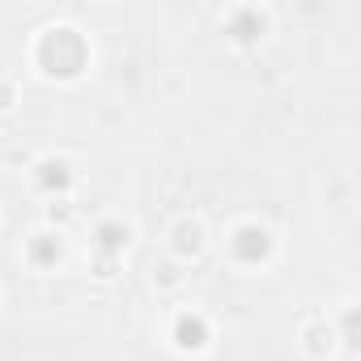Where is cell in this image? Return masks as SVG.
I'll return each instance as SVG.
<instances>
[{
    "mask_svg": "<svg viewBox=\"0 0 361 361\" xmlns=\"http://www.w3.org/2000/svg\"><path fill=\"white\" fill-rule=\"evenodd\" d=\"M30 64H35V73L43 77V81H81L85 73H90V64H94V47H90V39L77 30V26H64V22H56V26H43L39 35H35V43H30Z\"/></svg>",
    "mask_w": 361,
    "mask_h": 361,
    "instance_id": "cell-1",
    "label": "cell"
},
{
    "mask_svg": "<svg viewBox=\"0 0 361 361\" xmlns=\"http://www.w3.org/2000/svg\"><path fill=\"white\" fill-rule=\"evenodd\" d=\"M276 251H281V238H276V230H272L268 221H259V217L234 221L230 234H226V255H230L234 268L259 272V268H268V264L276 259Z\"/></svg>",
    "mask_w": 361,
    "mask_h": 361,
    "instance_id": "cell-2",
    "label": "cell"
},
{
    "mask_svg": "<svg viewBox=\"0 0 361 361\" xmlns=\"http://www.w3.org/2000/svg\"><path fill=\"white\" fill-rule=\"evenodd\" d=\"M166 336H170V348L183 353V357H200V353H209L213 340H217V336H213V319H209L204 310H196V306L174 310Z\"/></svg>",
    "mask_w": 361,
    "mask_h": 361,
    "instance_id": "cell-3",
    "label": "cell"
},
{
    "mask_svg": "<svg viewBox=\"0 0 361 361\" xmlns=\"http://www.w3.org/2000/svg\"><path fill=\"white\" fill-rule=\"evenodd\" d=\"M209 238H213V234H209L204 217L183 213V217H174V221H170V230H166V251H170V259H174L178 268H188V264L204 259Z\"/></svg>",
    "mask_w": 361,
    "mask_h": 361,
    "instance_id": "cell-4",
    "label": "cell"
},
{
    "mask_svg": "<svg viewBox=\"0 0 361 361\" xmlns=\"http://www.w3.org/2000/svg\"><path fill=\"white\" fill-rule=\"evenodd\" d=\"M268 26H272V13L268 9H259V5H234V9H226V18H221V30H226V39L234 43V47H259L264 39H268Z\"/></svg>",
    "mask_w": 361,
    "mask_h": 361,
    "instance_id": "cell-5",
    "label": "cell"
},
{
    "mask_svg": "<svg viewBox=\"0 0 361 361\" xmlns=\"http://www.w3.org/2000/svg\"><path fill=\"white\" fill-rule=\"evenodd\" d=\"M30 183L43 192V200L73 196V188H77V166H73L64 153H43V157L30 166Z\"/></svg>",
    "mask_w": 361,
    "mask_h": 361,
    "instance_id": "cell-6",
    "label": "cell"
},
{
    "mask_svg": "<svg viewBox=\"0 0 361 361\" xmlns=\"http://www.w3.org/2000/svg\"><path fill=\"white\" fill-rule=\"evenodd\" d=\"M22 259H26L35 272H56V268L68 259V238H64L60 230L39 226V230H30V238L22 243Z\"/></svg>",
    "mask_w": 361,
    "mask_h": 361,
    "instance_id": "cell-7",
    "label": "cell"
},
{
    "mask_svg": "<svg viewBox=\"0 0 361 361\" xmlns=\"http://www.w3.org/2000/svg\"><path fill=\"white\" fill-rule=\"evenodd\" d=\"M136 243V226L123 221V217H102L90 226V251L94 255H111V259H123Z\"/></svg>",
    "mask_w": 361,
    "mask_h": 361,
    "instance_id": "cell-8",
    "label": "cell"
},
{
    "mask_svg": "<svg viewBox=\"0 0 361 361\" xmlns=\"http://www.w3.org/2000/svg\"><path fill=\"white\" fill-rule=\"evenodd\" d=\"M298 348H302L306 357H314V361L336 357V348H340L336 323H331L327 314H310V319H302V327H298Z\"/></svg>",
    "mask_w": 361,
    "mask_h": 361,
    "instance_id": "cell-9",
    "label": "cell"
},
{
    "mask_svg": "<svg viewBox=\"0 0 361 361\" xmlns=\"http://www.w3.org/2000/svg\"><path fill=\"white\" fill-rule=\"evenodd\" d=\"M77 221V200L73 196H56V200H43V226L47 230H68Z\"/></svg>",
    "mask_w": 361,
    "mask_h": 361,
    "instance_id": "cell-10",
    "label": "cell"
},
{
    "mask_svg": "<svg viewBox=\"0 0 361 361\" xmlns=\"http://www.w3.org/2000/svg\"><path fill=\"white\" fill-rule=\"evenodd\" d=\"M85 268H90V276H94V281H102V285H106V281H115V276H119L123 259H111V255H94V251H90V255H85Z\"/></svg>",
    "mask_w": 361,
    "mask_h": 361,
    "instance_id": "cell-11",
    "label": "cell"
},
{
    "mask_svg": "<svg viewBox=\"0 0 361 361\" xmlns=\"http://www.w3.org/2000/svg\"><path fill=\"white\" fill-rule=\"evenodd\" d=\"M153 285H157L161 293H174L178 285H183V268H178L174 259H170V264H161V268H153Z\"/></svg>",
    "mask_w": 361,
    "mask_h": 361,
    "instance_id": "cell-12",
    "label": "cell"
},
{
    "mask_svg": "<svg viewBox=\"0 0 361 361\" xmlns=\"http://www.w3.org/2000/svg\"><path fill=\"white\" fill-rule=\"evenodd\" d=\"M18 102H22V85H18L9 73H0V115H9Z\"/></svg>",
    "mask_w": 361,
    "mask_h": 361,
    "instance_id": "cell-13",
    "label": "cell"
}]
</instances>
